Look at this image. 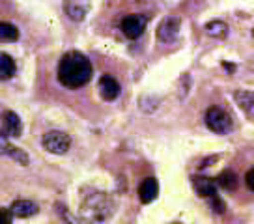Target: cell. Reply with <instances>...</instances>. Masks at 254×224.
Returning <instances> with one entry per match:
<instances>
[{"label": "cell", "instance_id": "6", "mask_svg": "<svg viewBox=\"0 0 254 224\" xmlns=\"http://www.w3.org/2000/svg\"><path fill=\"white\" fill-rule=\"evenodd\" d=\"M146 30V17L138 15V13H131L122 19V32L126 34L127 38L135 40L140 34Z\"/></svg>", "mask_w": 254, "mask_h": 224}, {"label": "cell", "instance_id": "14", "mask_svg": "<svg viewBox=\"0 0 254 224\" xmlns=\"http://www.w3.org/2000/svg\"><path fill=\"white\" fill-rule=\"evenodd\" d=\"M204 30H206L211 38H217V40H224L226 36H228V24L222 23V21H209V23L204 26Z\"/></svg>", "mask_w": 254, "mask_h": 224}, {"label": "cell", "instance_id": "20", "mask_svg": "<svg viewBox=\"0 0 254 224\" xmlns=\"http://www.w3.org/2000/svg\"><path fill=\"white\" fill-rule=\"evenodd\" d=\"M211 198H213V202H211V206L215 208V211H217V213H222V211H224V206H222L221 200L217 198V194H215V196H211Z\"/></svg>", "mask_w": 254, "mask_h": 224}, {"label": "cell", "instance_id": "9", "mask_svg": "<svg viewBox=\"0 0 254 224\" xmlns=\"http://www.w3.org/2000/svg\"><path fill=\"white\" fill-rule=\"evenodd\" d=\"M0 155H9V157H13L17 159L21 165H26L28 163V155L23 152V150H19V148H13L11 142H8V135L4 133V131H0Z\"/></svg>", "mask_w": 254, "mask_h": 224}, {"label": "cell", "instance_id": "13", "mask_svg": "<svg viewBox=\"0 0 254 224\" xmlns=\"http://www.w3.org/2000/svg\"><path fill=\"white\" fill-rule=\"evenodd\" d=\"M15 62L6 53H0V80H9L15 75Z\"/></svg>", "mask_w": 254, "mask_h": 224}, {"label": "cell", "instance_id": "19", "mask_svg": "<svg viewBox=\"0 0 254 224\" xmlns=\"http://www.w3.org/2000/svg\"><path fill=\"white\" fill-rule=\"evenodd\" d=\"M245 181H247V185H249V189H251V191L254 192V168H251V170L247 172Z\"/></svg>", "mask_w": 254, "mask_h": 224}, {"label": "cell", "instance_id": "16", "mask_svg": "<svg viewBox=\"0 0 254 224\" xmlns=\"http://www.w3.org/2000/svg\"><path fill=\"white\" fill-rule=\"evenodd\" d=\"M217 183L221 185L222 189L232 191V189H236V185H238V176H236L234 170H224V172L219 174V177H217Z\"/></svg>", "mask_w": 254, "mask_h": 224}, {"label": "cell", "instance_id": "17", "mask_svg": "<svg viewBox=\"0 0 254 224\" xmlns=\"http://www.w3.org/2000/svg\"><path fill=\"white\" fill-rule=\"evenodd\" d=\"M236 101H238V105L243 109V111L249 112L251 109H253V105H254V94H253V92H245V90L236 92Z\"/></svg>", "mask_w": 254, "mask_h": 224}, {"label": "cell", "instance_id": "22", "mask_svg": "<svg viewBox=\"0 0 254 224\" xmlns=\"http://www.w3.org/2000/svg\"><path fill=\"white\" fill-rule=\"evenodd\" d=\"M253 36H254V30H253Z\"/></svg>", "mask_w": 254, "mask_h": 224}, {"label": "cell", "instance_id": "7", "mask_svg": "<svg viewBox=\"0 0 254 224\" xmlns=\"http://www.w3.org/2000/svg\"><path fill=\"white\" fill-rule=\"evenodd\" d=\"M9 211H11V215L17 217V219H28V217L38 215L40 208H38L36 202H32V200H15L11 204Z\"/></svg>", "mask_w": 254, "mask_h": 224}, {"label": "cell", "instance_id": "4", "mask_svg": "<svg viewBox=\"0 0 254 224\" xmlns=\"http://www.w3.org/2000/svg\"><path fill=\"white\" fill-rule=\"evenodd\" d=\"M69 146H71V138L62 131H49L47 135L43 136V148L56 155L65 153L69 150Z\"/></svg>", "mask_w": 254, "mask_h": 224}, {"label": "cell", "instance_id": "15", "mask_svg": "<svg viewBox=\"0 0 254 224\" xmlns=\"http://www.w3.org/2000/svg\"><path fill=\"white\" fill-rule=\"evenodd\" d=\"M19 40V30L13 24L9 23H0V41L4 43H13Z\"/></svg>", "mask_w": 254, "mask_h": 224}, {"label": "cell", "instance_id": "3", "mask_svg": "<svg viewBox=\"0 0 254 224\" xmlns=\"http://www.w3.org/2000/svg\"><path fill=\"white\" fill-rule=\"evenodd\" d=\"M206 125L217 135H226L234 129V120L228 112L221 109V107H209L204 116Z\"/></svg>", "mask_w": 254, "mask_h": 224}, {"label": "cell", "instance_id": "1", "mask_svg": "<svg viewBox=\"0 0 254 224\" xmlns=\"http://www.w3.org/2000/svg\"><path fill=\"white\" fill-rule=\"evenodd\" d=\"M92 64L80 53H65L58 64V80L60 84L69 90L82 88L92 79Z\"/></svg>", "mask_w": 254, "mask_h": 224}, {"label": "cell", "instance_id": "8", "mask_svg": "<svg viewBox=\"0 0 254 224\" xmlns=\"http://www.w3.org/2000/svg\"><path fill=\"white\" fill-rule=\"evenodd\" d=\"M99 92H101L103 99L114 101L120 96V82L114 77H111V75H103L101 80H99Z\"/></svg>", "mask_w": 254, "mask_h": 224}, {"label": "cell", "instance_id": "10", "mask_svg": "<svg viewBox=\"0 0 254 224\" xmlns=\"http://www.w3.org/2000/svg\"><path fill=\"white\" fill-rule=\"evenodd\" d=\"M159 194V183L155 177H146L142 183H140V187H138V196H140V200L144 202V204H150V202H153L155 198H157Z\"/></svg>", "mask_w": 254, "mask_h": 224}, {"label": "cell", "instance_id": "5", "mask_svg": "<svg viewBox=\"0 0 254 224\" xmlns=\"http://www.w3.org/2000/svg\"><path fill=\"white\" fill-rule=\"evenodd\" d=\"M180 26H182V21L178 17L163 19V23L157 26V40L161 43H174L180 34Z\"/></svg>", "mask_w": 254, "mask_h": 224}, {"label": "cell", "instance_id": "11", "mask_svg": "<svg viewBox=\"0 0 254 224\" xmlns=\"http://www.w3.org/2000/svg\"><path fill=\"white\" fill-rule=\"evenodd\" d=\"M2 123H4V133L8 136H19L23 133V121H21V118L17 116L15 112H6Z\"/></svg>", "mask_w": 254, "mask_h": 224}, {"label": "cell", "instance_id": "12", "mask_svg": "<svg viewBox=\"0 0 254 224\" xmlns=\"http://www.w3.org/2000/svg\"><path fill=\"white\" fill-rule=\"evenodd\" d=\"M192 183H194V191L198 192L200 196H215L217 194V187H215V181L213 179H209L206 176H196L192 179Z\"/></svg>", "mask_w": 254, "mask_h": 224}, {"label": "cell", "instance_id": "21", "mask_svg": "<svg viewBox=\"0 0 254 224\" xmlns=\"http://www.w3.org/2000/svg\"><path fill=\"white\" fill-rule=\"evenodd\" d=\"M60 224H69V223H67V221H65V223H60Z\"/></svg>", "mask_w": 254, "mask_h": 224}, {"label": "cell", "instance_id": "2", "mask_svg": "<svg viewBox=\"0 0 254 224\" xmlns=\"http://www.w3.org/2000/svg\"><path fill=\"white\" fill-rule=\"evenodd\" d=\"M114 213V202L109 194L103 192H94L90 194L86 200L80 206L79 215L82 221H86L90 224H101L105 221H109Z\"/></svg>", "mask_w": 254, "mask_h": 224}, {"label": "cell", "instance_id": "18", "mask_svg": "<svg viewBox=\"0 0 254 224\" xmlns=\"http://www.w3.org/2000/svg\"><path fill=\"white\" fill-rule=\"evenodd\" d=\"M11 219H13V215L9 209L0 208V224H11Z\"/></svg>", "mask_w": 254, "mask_h": 224}]
</instances>
